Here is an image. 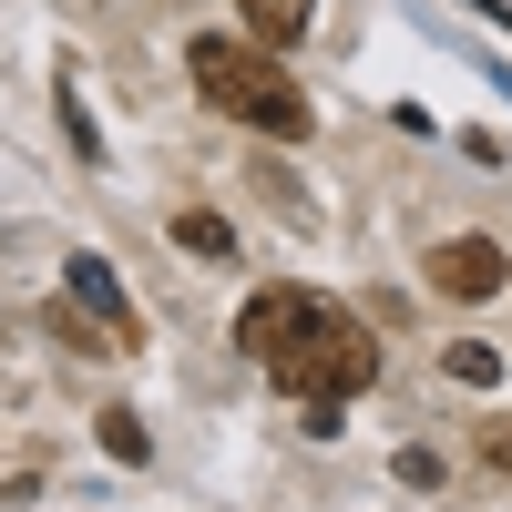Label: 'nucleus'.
I'll return each mask as SVG.
<instances>
[{
	"label": "nucleus",
	"mask_w": 512,
	"mask_h": 512,
	"mask_svg": "<svg viewBox=\"0 0 512 512\" xmlns=\"http://www.w3.org/2000/svg\"><path fill=\"white\" fill-rule=\"evenodd\" d=\"M185 72H195V93L216 103V113H236L246 134H267V144H308V93H297V72H277V52L267 41H226V31H205L195 52H185Z\"/></svg>",
	"instance_id": "f03ea898"
},
{
	"label": "nucleus",
	"mask_w": 512,
	"mask_h": 512,
	"mask_svg": "<svg viewBox=\"0 0 512 512\" xmlns=\"http://www.w3.org/2000/svg\"><path fill=\"white\" fill-rule=\"evenodd\" d=\"M431 287H441V297H492V287H502V246H492V236L431 246Z\"/></svg>",
	"instance_id": "7ed1b4c3"
},
{
	"label": "nucleus",
	"mask_w": 512,
	"mask_h": 512,
	"mask_svg": "<svg viewBox=\"0 0 512 512\" xmlns=\"http://www.w3.org/2000/svg\"><path fill=\"white\" fill-rule=\"evenodd\" d=\"M175 246H185V256H216V267H226V256H236V236H226V216H175Z\"/></svg>",
	"instance_id": "423d86ee"
},
{
	"label": "nucleus",
	"mask_w": 512,
	"mask_h": 512,
	"mask_svg": "<svg viewBox=\"0 0 512 512\" xmlns=\"http://www.w3.org/2000/svg\"><path fill=\"white\" fill-rule=\"evenodd\" d=\"M236 21H246V41H267V52H287L297 31L318 21V0H236Z\"/></svg>",
	"instance_id": "39448f33"
},
{
	"label": "nucleus",
	"mask_w": 512,
	"mask_h": 512,
	"mask_svg": "<svg viewBox=\"0 0 512 512\" xmlns=\"http://www.w3.org/2000/svg\"><path fill=\"white\" fill-rule=\"evenodd\" d=\"M472 451H482V472L512 482V420H482V441H472Z\"/></svg>",
	"instance_id": "1a4fd4ad"
},
{
	"label": "nucleus",
	"mask_w": 512,
	"mask_h": 512,
	"mask_svg": "<svg viewBox=\"0 0 512 512\" xmlns=\"http://www.w3.org/2000/svg\"><path fill=\"white\" fill-rule=\"evenodd\" d=\"M451 379H461V390H492V379H502V359L482 349V338H451V359H441Z\"/></svg>",
	"instance_id": "0eeeda50"
},
{
	"label": "nucleus",
	"mask_w": 512,
	"mask_h": 512,
	"mask_svg": "<svg viewBox=\"0 0 512 512\" xmlns=\"http://www.w3.org/2000/svg\"><path fill=\"white\" fill-rule=\"evenodd\" d=\"M62 277H72V297H82V318H93L113 349H134V308H123V287H113V267H103V256H72Z\"/></svg>",
	"instance_id": "20e7f679"
},
{
	"label": "nucleus",
	"mask_w": 512,
	"mask_h": 512,
	"mask_svg": "<svg viewBox=\"0 0 512 512\" xmlns=\"http://www.w3.org/2000/svg\"><path fill=\"white\" fill-rule=\"evenodd\" d=\"M103 451H113V461H144V420H134V410H103Z\"/></svg>",
	"instance_id": "6e6552de"
},
{
	"label": "nucleus",
	"mask_w": 512,
	"mask_h": 512,
	"mask_svg": "<svg viewBox=\"0 0 512 512\" xmlns=\"http://www.w3.org/2000/svg\"><path fill=\"white\" fill-rule=\"evenodd\" d=\"M236 349L277 379L287 400H318V420H338V400H359L379 379V338L318 287H256L236 318Z\"/></svg>",
	"instance_id": "f257e3e1"
}]
</instances>
